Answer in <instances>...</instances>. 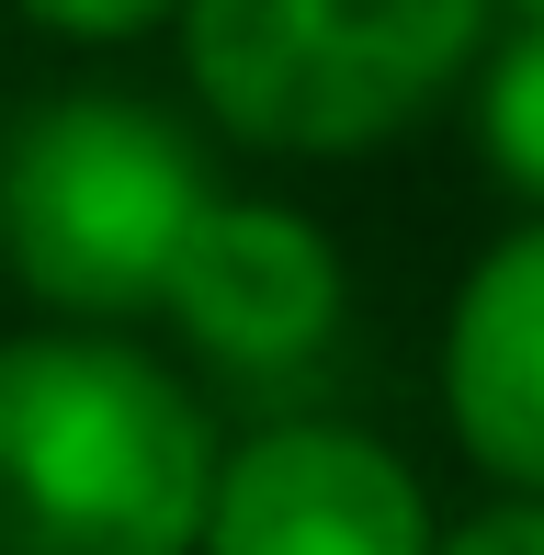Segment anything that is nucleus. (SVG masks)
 Returning <instances> with one entry per match:
<instances>
[{"mask_svg": "<svg viewBox=\"0 0 544 555\" xmlns=\"http://www.w3.org/2000/svg\"><path fill=\"white\" fill-rule=\"evenodd\" d=\"M216 442L103 330L0 340V555H205Z\"/></svg>", "mask_w": 544, "mask_h": 555, "instance_id": "obj_1", "label": "nucleus"}, {"mask_svg": "<svg viewBox=\"0 0 544 555\" xmlns=\"http://www.w3.org/2000/svg\"><path fill=\"white\" fill-rule=\"evenodd\" d=\"M205 205V147L126 91H57L0 137V261L57 318L170 307V272Z\"/></svg>", "mask_w": 544, "mask_h": 555, "instance_id": "obj_2", "label": "nucleus"}, {"mask_svg": "<svg viewBox=\"0 0 544 555\" xmlns=\"http://www.w3.org/2000/svg\"><path fill=\"white\" fill-rule=\"evenodd\" d=\"M500 0H182L193 103L284 159L386 147L465 80Z\"/></svg>", "mask_w": 544, "mask_h": 555, "instance_id": "obj_3", "label": "nucleus"}, {"mask_svg": "<svg viewBox=\"0 0 544 555\" xmlns=\"http://www.w3.org/2000/svg\"><path fill=\"white\" fill-rule=\"evenodd\" d=\"M205 555H442L431 499L375 431L272 420L261 442L216 453Z\"/></svg>", "mask_w": 544, "mask_h": 555, "instance_id": "obj_4", "label": "nucleus"}, {"mask_svg": "<svg viewBox=\"0 0 544 555\" xmlns=\"http://www.w3.org/2000/svg\"><path fill=\"white\" fill-rule=\"evenodd\" d=\"M170 318L228 374H307L340 330V249L295 205L216 193L193 249H182V272H170Z\"/></svg>", "mask_w": 544, "mask_h": 555, "instance_id": "obj_5", "label": "nucleus"}, {"mask_svg": "<svg viewBox=\"0 0 544 555\" xmlns=\"http://www.w3.org/2000/svg\"><path fill=\"white\" fill-rule=\"evenodd\" d=\"M442 409L488 476L544 499V216L465 272L442 330Z\"/></svg>", "mask_w": 544, "mask_h": 555, "instance_id": "obj_6", "label": "nucleus"}, {"mask_svg": "<svg viewBox=\"0 0 544 555\" xmlns=\"http://www.w3.org/2000/svg\"><path fill=\"white\" fill-rule=\"evenodd\" d=\"M488 159L522 205H544V12H510V46L488 68Z\"/></svg>", "mask_w": 544, "mask_h": 555, "instance_id": "obj_7", "label": "nucleus"}, {"mask_svg": "<svg viewBox=\"0 0 544 555\" xmlns=\"http://www.w3.org/2000/svg\"><path fill=\"white\" fill-rule=\"evenodd\" d=\"M12 12L46 23V35H68V46H126V35L182 23V0H12Z\"/></svg>", "mask_w": 544, "mask_h": 555, "instance_id": "obj_8", "label": "nucleus"}, {"mask_svg": "<svg viewBox=\"0 0 544 555\" xmlns=\"http://www.w3.org/2000/svg\"><path fill=\"white\" fill-rule=\"evenodd\" d=\"M442 555H544V499H522V511H488V521H465Z\"/></svg>", "mask_w": 544, "mask_h": 555, "instance_id": "obj_9", "label": "nucleus"}]
</instances>
